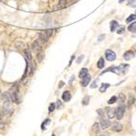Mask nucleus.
<instances>
[{
    "label": "nucleus",
    "mask_w": 136,
    "mask_h": 136,
    "mask_svg": "<svg viewBox=\"0 0 136 136\" xmlns=\"http://www.w3.org/2000/svg\"><path fill=\"white\" fill-rule=\"evenodd\" d=\"M11 98H12V102L14 104H20L21 103V98H20V94H19L18 86H13L10 89L9 91Z\"/></svg>",
    "instance_id": "1"
},
{
    "label": "nucleus",
    "mask_w": 136,
    "mask_h": 136,
    "mask_svg": "<svg viewBox=\"0 0 136 136\" xmlns=\"http://www.w3.org/2000/svg\"><path fill=\"white\" fill-rule=\"evenodd\" d=\"M12 101L10 102H4L3 104V107H2V111L4 112V115H7V116H11L12 113L14 112V109L12 105Z\"/></svg>",
    "instance_id": "2"
},
{
    "label": "nucleus",
    "mask_w": 136,
    "mask_h": 136,
    "mask_svg": "<svg viewBox=\"0 0 136 136\" xmlns=\"http://www.w3.org/2000/svg\"><path fill=\"white\" fill-rule=\"evenodd\" d=\"M105 56L106 58H107V60L110 62L114 61V60L116 59V53H115L113 50H111V49H107V50H106Z\"/></svg>",
    "instance_id": "3"
},
{
    "label": "nucleus",
    "mask_w": 136,
    "mask_h": 136,
    "mask_svg": "<svg viewBox=\"0 0 136 136\" xmlns=\"http://www.w3.org/2000/svg\"><path fill=\"white\" fill-rule=\"evenodd\" d=\"M125 111H126V106L125 105H121L117 108V110H116V118L118 120H121L124 117Z\"/></svg>",
    "instance_id": "4"
},
{
    "label": "nucleus",
    "mask_w": 136,
    "mask_h": 136,
    "mask_svg": "<svg viewBox=\"0 0 136 136\" xmlns=\"http://www.w3.org/2000/svg\"><path fill=\"white\" fill-rule=\"evenodd\" d=\"M32 48H33L35 52L42 51V42H41V40H40V39L34 40V42L32 43Z\"/></svg>",
    "instance_id": "5"
},
{
    "label": "nucleus",
    "mask_w": 136,
    "mask_h": 136,
    "mask_svg": "<svg viewBox=\"0 0 136 136\" xmlns=\"http://www.w3.org/2000/svg\"><path fill=\"white\" fill-rule=\"evenodd\" d=\"M111 122H110V120L109 119H106L105 117H101L100 119V126H101V128L103 129V130H106V129H108L109 127H111Z\"/></svg>",
    "instance_id": "6"
},
{
    "label": "nucleus",
    "mask_w": 136,
    "mask_h": 136,
    "mask_svg": "<svg viewBox=\"0 0 136 136\" xmlns=\"http://www.w3.org/2000/svg\"><path fill=\"white\" fill-rule=\"evenodd\" d=\"M111 129L115 132H121L123 130V125L119 122H114L111 125Z\"/></svg>",
    "instance_id": "7"
},
{
    "label": "nucleus",
    "mask_w": 136,
    "mask_h": 136,
    "mask_svg": "<svg viewBox=\"0 0 136 136\" xmlns=\"http://www.w3.org/2000/svg\"><path fill=\"white\" fill-rule=\"evenodd\" d=\"M123 57L126 61H130V60H131L132 58L135 57V52L132 51V50H128V51H126V52L124 53Z\"/></svg>",
    "instance_id": "8"
},
{
    "label": "nucleus",
    "mask_w": 136,
    "mask_h": 136,
    "mask_svg": "<svg viewBox=\"0 0 136 136\" xmlns=\"http://www.w3.org/2000/svg\"><path fill=\"white\" fill-rule=\"evenodd\" d=\"M106 111H107V114L110 119H112L116 116V110L111 109V108H106Z\"/></svg>",
    "instance_id": "9"
},
{
    "label": "nucleus",
    "mask_w": 136,
    "mask_h": 136,
    "mask_svg": "<svg viewBox=\"0 0 136 136\" xmlns=\"http://www.w3.org/2000/svg\"><path fill=\"white\" fill-rule=\"evenodd\" d=\"M91 80V75H86L84 78H82V80H81V86L82 87H87L89 84H90V82Z\"/></svg>",
    "instance_id": "10"
},
{
    "label": "nucleus",
    "mask_w": 136,
    "mask_h": 136,
    "mask_svg": "<svg viewBox=\"0 0 136 136\" xmlns=\"http://www.w3.org/2000/svg\"><path fill=\"white\" fill-rule=\"evenodd\" d=\"M62 99L65 101V102H68L70 99H71V94L69 91H64L62 94Z\"/></svg>",
    "instance_id": "11"
},
{
    "label": "nucleus",
    "mask_w": 136,
    "mask_h": 136,
    "mask_svg": "<svg viewBox=\"0 0 136 136\" xmlns=\"http://www.w3.org/2000/svg\"><path fill=\"white\" fill-rule=\"evenodd\" d=\"M15 47L18 49H25L26 44H25L23 41H21V40H16V41H15Z\"/></svg>",
    "instance_id": "12"
},
{
    "label": "nucleus",
    "mask_w": 136,
    "mask_h": 136,
    "mask_svg": "<svg viewBox=\"0 0 136 136\" xmlns=\"http://www.w3.org/2000/svg\"><path fill=\"white\" fill-rule=\"evenodd\" d=\"M24 54L27 58V60H29V63H31L32 61V57H31V50L29 49H24Z\"/></svg>",
    "instance_id": "13"
},
{
    "label": "nucleus",
    "mask_w": 136,
    "mask_h": 136,
    "mask_svg": "<svg viewBox=\"0 0 136 136\" xmlns=\"http://www.w3.org/2000/svg\"><path fill=\"white\" fill-rule=\"evenodd\" d=\"M2 100L4 102H10L12 101V98H11V95H10V92H4L2 93V96H1Z\"/></svg>",
    "instance_id": "14"
},
{
    "label": "nucleus",
    "mask_w": 136,
    "mask_h": 136,
    "mask_svg": "<svg viewBox=\"0 0 136 136\" xmlns=\"http://www.w3.org/2000/svg\"><path fill=\"white\" fill-rule=\"evenodd\" d=\"M134 103H135V97L133 96V94L130 93V96H129V99H128V108H130Z\"/></svg>",
    "instance_id": "15"
},
{
    "label": "nucleus",
    "mask_w": 136,
    "mask_h": 136,
    "mask_svg": "<svg viewBox=\"0 0 136 136\" xmlns=\"http://www.w3.org/2000/svg\"><path fill=\"white\" fill-rule=\"evenodd\" d=\"M68 6V0H59L58 2V7L59 9H65Z\"/></svg>",
    "instance_id": "16"
},
{
    "label": "nucleus",
    "mask_w": 136,
    "mask_h": 136,
    "mask_svg": "<svg viewBox=\"0 0 136 136\" xmlns=\"http://www.w3.org/2000/svg\"><path fill=\"white\" fill-rule=\"evenodd\" d=\"M100 129H101V126H100V123H95L92 125V131L94 133H99L100 132Z\"/></svg>",
    "instance_id": "17"
},
{
    "label": "nucleus",
    "mask_w": 136,
    "mask_h": 136,
    "mask_svg": "<svg viewBox=\"0 0 136 136\" xmlns=\"http://www.w3.org/2000/svg\"><path fill=\"white\" fill-rule=\"evenodd\" d=\"M39 39L41 40V42H43V43H47L48 40H49V37L47 36L43 31H41V32L39 33Z\"/></svg>",
    "instance_id": "18"
},
{
    "label": "nucleus",
    "mask_w": 136,
    "mask_h": 136,
    "mask_svg": "<svg viewBox=\"0 0 136 136\" xmlns=\"http://www.w3.org/2000/svg\"><path fill=\"white\" fill-rule=\"evenodd\" d=\"M89 74V69L87 68H83L82 69L80 70V72H79V78H84L86 75H88Z\"/></svg>",
    "instance_id": "19"
},
{
    "label": "nucleus",
    "mask_w": 136,
    "mask_h": 136,
    "mask_svg": "<svg viewBox=\"0 0 136 136\" xmlns=\"http://www.w3.org/2000/svg\"><path fill=\"white\" fill-rule=\"evenodd\" d=\"M119 24H118L117 21H115V20H112L111 22V32H113V31H115L116 30V28H117Z\"/></svg>",
    "instance_id": "20"
},
{
    "label": "nucleus",
    "mask_w": 136,
    "mask_h": 136,
    "mask_svg": "<svg viewBox=\"0 0 136 136\" xmlns=\"http://www.w3.org/2000/svg\"><path fill=\"white\" fill-rule=\"evenodd\" d=\"M110 86H111V85L108 84V83H103V84L101 85V87H100V89H99V91H100V92H105Z\"/></svg>",
    "instance_id": "21"
},
{
    "label": "nucleus",
    "mask_w": 136,
    "mask_h": 136,
    "mask_svg": "<svg viewBox=\"0 0 136 136\" xmlns=\"http://www.w3.org/2000/svg\"><path fill=\"white\" fill-rule=\"evenodd\" d=\"M128 31H131V32H135L136 31V21L135 22H132V23L128 27Z\"/></svg>",
    "instance_id": "22"
},
{
    "label": "nucleus",
    "mask_w": 136,
    "mask_h": 136,
    "mask_svg": "<svg viewBox=\"0 0 136 136\" xmlns=\"http://www.w3.org/2000/svg\"><path fill=\"white\" fill-rule=\"evenodd\" d=\"M97 67H98L99 68H103L105 67V60H104L103 57H101L98 60V62H97Z\"/></svg>",
    "instance_id": "23"
},
{
    "label": "nucleus",
    "mask_w": 136,
    "mask_h": 136,
    "mask_svg": "<svg viewBox=\"0 0 136 136\" xmlns=\"http://www.w3.org/2000/svg\"><path fill=\"white\" fill-rule=\"evenodd\" d=\"M135 19H136V13H133V14H130V16L126 19V22H127V23H130V22L134 21Z\"/></svg>",
    "instance_id": "24"
},
{
    "label": "nucleus",
    "mask_w": 136,
    "mask_h": 136,
    "mask_svg": "<svg viewBox=\"0 0 136 136\" xmlns=\"http://www.w3.org/2000/svg\"><path fill=\"white\" fill-rule=\"evenodd\" d=\"M37 61L39 62V63H41V62L43 61L44 59V53L42 52V51H40V52H37Z\"/></svg>",
    "instance_id": "25"
},
{
    "label": "nucleus",
    "mask_w": 136,
    "mask_h": 136,
    "mask_svg": "<svg viewBox=\"0 0 136 136\" xmlns=\"http://www.w3.org/2000/svg\"><path fill=\"white\" fill-rule=\"evenodd\" d=\"M90 96H85L84 98H83V100H82V105L84 106H88L89 104H90Z\"/></svg>",
    "instance_id": "26"
},
{
    "label": "nucleus",
    "mask_w": 136,
    "mask_h": 136,
    "mask_svg": "<svg viewBox=\"0 0 136 136\" xmlns=\"http://www.w3.org/2000/svg\"><path fill=\"white\" fill-rule=\"evenodd\" d=\"M43 32L47 35V36L50 37L51 35H52V32H53V30H51V29H48V30H45V31H43Z\"/></svg>",
    "instance_id": "27"
},
{
    "label": "nucleus",
    "mask_w": 136,
    "mask_h": 136,
    "mask_svg": "<svg viewBox=\"0 0 136 136\" xmlns=\"http://www.w3.org/2000/svg\"><path fill=\"white\" fill-rule=\"evenodd\" d=\"M116 101H117V97H116V96H112V97L108 101V104H109V105H111V104L115 103Z\"/></svg>",
    "instance_id": "28"
},
{
    "label": "nucleus",
    "mask_w": 136,
    "mask_h": 136,
    "mask_svg": "<svg viewBox=\"0 0 136 136\" xmlns=\"http://www.w3.org/2000/svg\"><path fill=\"white\" fill-rule=\"evenodd\" d=\"M97 114L100 116V118L104 117L105 116V111H103L102 109H99V110H97Z\"/></svg>",
    "instance_id": "29"
},
{
    "label": "nucleus",
    "mask_w": 136,
    "mask_h": 136,
    "mask_svg": "<svg viewBox=\"0 0 136 136\" xmlns=\"http://www.w3.org/2000/svg\"><path fill=\"white\" fill-rule=\"evenodd\" d=\"M63 104H62V102L60 100H57V102H56V108L58 109V110H62L63 109Z\"/></svg>",
    "instance_id": "30"
},
{
    "label": "nucleus",
    "mask_w": 136,
    "mask_h": 136,
    "mask_svg": "<svg viewBox=\"0 0 136 136\" xmlns=\"http://www.w3.org/2000/svg\"><path fill=\"white\" fill-rule=\"evenodd\" d=\"M55 107H56V105L54 104V103H51L50 105H49V112H52V111L55 110Z\"/></svg>",
    "instance_id": "31"
},
{
    "label": "nucleus",
    "mask_w": 136,
    "mask_h": 136,
    "mask_svg": "<svg viewBox=\"0 0 136 136\" xmlns=\"http://www.w3.org/2000/svg\"><path fill=\"white\" fill-rule=\"evenodd\" d=\"M49 122H50V120H49V119H46V120L44 121L43 123H42V126H41V129H42V130H45V129H46L45 125H47V123H49Z\"/></svg>",
    "instance_id": "32"
},
{
    "label": "nucleus",
    "mask_w": 136,
    "mask_h": 136,
    "mask_svg": "<svg viewBox=\"0 0 136 136\" xmlns=\"http://www.w3.org/2000/svg\"><path fill=\"white\" fill-rule=\"evenodd\" d=\"M128 5L130 7H132V8H135L136 7V0H135V2H134V0H130V2L128 3Z\"/></svg>",
    "instance_id": "33"
},
{
    "label": "nucleus",
    "mask_w": 136,
    "mask_h": 136,
    "mask_svg": "<svg viewBox=\"0 0 136 136\" xmlns=\"http://www.w3.org/2000/svg\"><path fill=\"white\" fill-rule=\"evenodd\" d=\"M119 99H120L122 102H124V101L126 100V96H125V94H124V93H119Z\"/></svg>",
    "instance_id": "34"
},
{
    "label": "nucleus",
    "mask_w": 136,
    "mask_h": 136,
    "mask_svg": "<svg viewBox=\"0 0 136 136\" xmlns=\"http://www.w3.org/2000/svg\"><path fill=\"white\" fill-rule=\"evenodd\" d=\"M124 31H125V28H124V27H121L120 29L117 30V33L118 34H122V33H124Z\"/></svg>",
    "instance_id": "35"
},
{
    "label": "nucleus",
    "mask_w": 136,
    "mask_h": 136,
    "mask_svg": "<svg viewBox=\"0 0 136 136\" xmlns=\"http://www.w3.org/2000/svg\"><path fill=\"white\" fill-rule=\"evenodd\" d=\"M105 37H106L105 34H101V35L98 37V42H101V41H103V39H105Z\"/></svg>",
    "instance_id": "36"
},
{
    "label": "nucleus",
    "mask_w": 136,
    "mask_h": 136,
    "mask_svg": "<svg viewBox=\"0 0 136 136\" xmlns=\"http://www.w3.org/2000/svg\"><path fill=\"white\" fill-rule=\"evenodd\" d=\"M75 58V56L72 55L71 56V58H70V60H69V63H68V67H70V65L72 64V61H73V59Z\"/></svg>",
    "instance_id": "37"
},
{
    "label": "nucleus",
    "mask_w": 136,
    "mask_h": 136,
    "mask_svg": "<svg viewBox=\"0 0 136 136\" xmlns=\"http://www.w3.org/2000/svg\"><path fill=\"white\" fill-rule=\"evenodd\" d=\"M96 85H97V80L94 81V82H93L92 84H91V89H95V88L97 87Z\"/></svg>",
    "instance_id": "38"
},
{
    "label": "nucleus",
    "mask_w": 136,
    "mask_h": 136,
    "mask_svg": "<svg viewBox=\"0 0 136 136\" xmlns=\"http://www.w3.org/2000/svg\"><path fill=\"white\" fill-rule=\"evenodd\" d=\"M83 59H84V55H80V56H79V58L77 59V63L79 64V63H80V62L82 61Z\"/></svg>",
    "instance_id": "39"
},
{
    "label": "nucleus",
    "mask_w": 136,
    "mask_h": 136,
    "mask_svg": "<svg viewBox=\"0 0 136 136\" xmlns=\"http://www.w3.org/2000/svg\"><path fill=\"white\" fill-rule=\"evenodd\" d=\"M4 127H5V124L3 123V122H1V121H0V130L4 129Z\"/></svg>",
    "instance_id": "40"
},
{
    "label": "nucleus",
    "mask_w": 136,
    "mask_h": 136,
    "mask_svg": "<svg viewBox=\"0 0 136 136\" xmlns=\"http://www.w3.org/2000/svg\"><path fill=\"white\" fill-rule=\"evenodd\" d=\"M64 84H65V83H64L63 81H61V82L59 83V86H58V88H59V89H61V88H63V86H64Z\"/></svg>",
    "instance_id": "41"
},
{
    "label": "nucleus",
    "mask_w": 136,
    "mask_h": 136,
    "mask_svg": "<svg viewBox=\"0 0 136 136\" xmlns=\"http://www.w3.org/2000/svg\"><path fill=\"white\" fill-rule=\"evenodd\" d=\"M3 115H4V112H3V111H2V109L0 110V119H2V117H3Z\"/></svg>",
    "instance_id": "42"
},
{
    "label": "nucleus",
    "mask_w": 136,
    "mask_h": 136,
    "mask_svg": "<svg viewBox=\"0 0 136 136\" xmlns=\"http://www.w3.org/2000/svg\"><path fill=\"white\" fill-rule=\"evenodd\" d=\"M74 78H75V77H74V75H72V76L70 77V80H69V84H71V82L74 80Z\"/></svg>",
    "instance_id": "43"
},
{
    "label": "nucleus",
    "mask_w": 136,
    "mask_h": 136,
    "mask_svg": "<svg viewBox=\"0 0 136 136\" xmlns=\"http://www.w3.org/2000/svg\"><path fill=\"white\" fill-rule=\"evenodd\" d=\"M125 0H119V3H123Z\"/></svg>",
    "instance_id": "44"
},
{
    "label": "nucleus",
    "mask_w": 136,
    "mask_h": 136,
    "mask_svg": "<svg viewBox=\"0 0 136 136\" xmlns=\"http://www.w3.org/2000/svg\"><path fill=\"white\" fill-rule=\"evenodd\" d=\"M51 136H55V135H54V134H52V135H51Z\"/></svg>",
    "instance_id": "45"
},
{
    "label": "nucleus",
    "mask_w": 136,
    "mask_h": 136,
    "mask_svg": "<svg viewBox=\"0 0 136 136\" xmlns=\"http://www.w3.org/2000/svg\"><path fill=\"white\" fill-rule=\"evenodd\" d=\"M135 92H136V87H135Z\"/></svg>",
    "instance_id": "46"
},
{
    "label": "nucleus",
    "mask_w": 136,
    "mask_h": 136,
    "mask_svg": "<svg viewBox=\"0 0 136 136\" xmlns=\"http://www.w3.org/2000/svg\"><path fill=\"white\" fill-rule=\"evenodd\" d=\"M0 93H1V90H0Z\"/></svg>",
    "instance_id": "47"
},
{
    "label": "nucleus",
    "mask_w": 136,
    "mask_h": 136,
    "mask_svg": "<svg viewBox=\"0 0 136 136\" xmlns=\"http://www.w3.org/2000/svg\"><path fill=\"white\" fill-rule=\"evenodd\" d=\"M100 136H105V135H100Z\"/></svg>",
    "instance_id": "48"
},
{
    "label": "nucleus",
    "mask_w": 136,
    "mask_h": 136,
    "mask_svg": "<svg viewBox=\"0 0 136 136\" xmlns=\"http://www.w3.org/2000/svg\"><path fill=\"white\" fill-rule=\"evenodd\" d=\"M0 121H1V119H0Z\"/></svg>",
    "instance_id": "49"
},
{
    "label": "nucleus",
    "mask_w": 136,
    "mask_h": 136,
    "mask_svg": "<svg viewBox=\"0 0 136 136\" xmlns=\"http://www.w3.org/2000/svg\"><path fill=\"white\" fill-rule=\"evenodd\" d=\"M134 1H135V0H134Z\"/></svg>",
    "instance_id": "50"
}]
</instances>
